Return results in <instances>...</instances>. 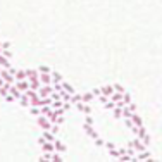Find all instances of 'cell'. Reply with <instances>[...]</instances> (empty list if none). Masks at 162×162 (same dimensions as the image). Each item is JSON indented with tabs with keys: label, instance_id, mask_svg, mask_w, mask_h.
I'll return each mask as SVG.
<instances>
[{
	"label": "cell",
	"instance_id": "cell-1",
	"mask_svg": "<svg viewBox=\"0 0 162 162\" xmlns=\"http://www.w3.org/2000/svg\"><path fill=\"white\" fill-rule=\"evenodd\" d=\"M36 117H38L36 123H38V126L41 128V129H50V128H52V123H50V119H48L47 116L40 114V116H36Z\"/></svg>",
	"mask_w": 162,
	"mask_h": 162
},
{
	"label": "cell",
	"instance_id": "cell-2",
	"mask_svg": "<svg viewBox=\"0 0 162 162\" xmlns=\"http://www.w3.org/2000/svg\"><path fill=\"white\" fill-rule=\"evenodd\" d=\"M128 147H133V148L136 150V154H140V152L147 150V145H145L143 142H140V138H135L133 142H129V143H128Z\"/></svg>",
	"mask_w": 162,
	"mask_h": 162
},
{
	"label": "cell",
	"instance_id": "cell-3",
	"mask_svg": "<svg viewBox=\"0 0 162 162\" xmlns=\"http://www.w3.org/2000/svg\"><path fill=\"white\" fill-rule=\"evenodd\" d=\"M54 91V86L52 85H41L38 88V97H50V93Z\"/></svg>",
	"mask_w": 162,
	"mask_h": 162
},
{
	"label": "cell",
	"instance_id": "cell-4",
	"mask_svg": "<svg viewBox=\"0 0 162 162\" xmlns=\"http://www.w3.org/2000/svg\"><path fill=\"white\" fill-rule=\"evenodd\" d=\"M0 78H2L5 83H11V85H12V83H16L14 74H11V72H9V69H2V71H0Z\"/></svg>",
	"mask_w": 162,
	"mask_h": 162
},
{
	"label": "cell",
	"instance_id": "cell-5",
	"mask_svg": "<svg viewBox=\"0 0 162 162\" xmlns=\"http://www.w3.org/2000/svg\"><path fill=\"white\" fill-rule=\"evenodd\" d=\"M14 85H16V88H18L19 91H26L28 88H29V81H28V78H26V79H19V81H16Z\"/></svg>",
	"mask_w": 162,
	"mask_h": 162
},
{
	"label": "cell",
	"instance_id": "cell-6",
	"mask_svg": "<svg viewBox=\"0 0 162 162\" xmlns=\"http://www.w3.org/2000/svg\"><path fill=\"white\" fill-rule=\"evenodd\" d=\"M76 109H78L79 112H85V114H91V107H90V105H86L85 102H76Z\"/></svg>",
	"mask_w": 162,
	"mask_h": 162
},
{
	"label": "cell",
	"instance_id": "cell-7",
	"mask_svg": "<svg viewBox=\"0 0 162 162\" xmlns=\"http://www.w3.org/2000/svg\"><path fill=\"white\" fill-rule=\"evenodd\" d=\"M29 81V88L31 90H35V91H38V88L41 86V81H40V78L36 76V78H31V79H28Z\"/></svg>",
	"mask_w": 162,
	"mask_h": 162
},
{
	"label": "cell",
	"instance_id": "cell-8",
	"mask_svg": "<svg viewBox=\"0 0 162 162\" xmlns=\"http://www.w3.org/2000/svg\"><path fill=\"white\" fill-rule=\"evenodd\" d=\"M38 78H40L41 85H52V74H43V72H40Z\"/></svg>",
	"mask_w": 162,
	"mask_h": 162
},
{
	"label": "cell",
	"instance_id": "cell-9",
	"mask_svg": "<svg viewBox=\"0 0 162 162\" xmlns=\"http://www.w3.org/2000/svg\"><path fill=\"white\" fill-rule=\"evenodd\" d=\"M9 93H11V95H12V97H14L16 100H19V98L22 97V91H19L18 88H16V85H12V86H11V90H9Z\"/></svg>",
	"mask_w": 162,
	"mask_h": 162
},
{
	"label": "cell",
	"instance_id": "cell-10",
	"mask_svg": "<svg viewBox=\"0 0 162 162\" xmlns=\"http://www.w3.org/2000/svg\"><path fill=\"white\" fill-rule=\"evenodd\" d=\"M100 90H102V95H105V97H109V98H110V95L116 91V90H114V86H110V85H107V86H102Z\"/></svg>",
	"mask_w": 162,
	"mask_h": 162
},
{
	"label": "cell",
	"instance_id": "cell-11",
	"mask_svg": "<svg viewBox=\"0 0 162 162\" xmlns=\"http://www.w3.org/2000/svg\"><path fill=\"white\" fill-rule=\"evenodd\" d=\"M131 121H133V124H135V126H143V121H142V117H140L136 112H133V116H131Z\"/></svg>",
	"mask_w": 162,
	"mask_h": 162
},
{
	"label": "cell",
	"instance_id": "cell-12",
	"mask_svg": "<svg viewBox=\"0 0 162 162\" xmlns=\"http://www.w3.org/2000/svg\"><path fill=\"white\" fill-rule=\"evenodd\" d=\"M41 148H43V152H55L52 142H43V143H41Z\"/></svg>",
	"mask_w": 162,
	"mask_h": 162
},
{
	"label": "cell",
	"instance_id": "cell-13",
	"mask_svg": "<svg viewBox=\"0 0 162 162\" xmlns=\"http://www.w3.org/2000/svg\"><path fill=\"white\" fill-rule=\"evenodd\" d=\"M93 98H95L93 91H90V93H83V95H81V102H85V104H88V102H91Z\"/></svg>",
	"mask_w": 162,
	"mask_h": 162
},
{
	"label": "cell",
	"instance_id": "cell-14",
	"mask_svg": "<svg viewBox=\"0 0 162 162\" xmlns=\"http://www.w3.org/2000/svg\"><path fill=\"white\" fill-rule=\"evenodd\" d=\"M14 79H16V81H19V79H26V71L16 69V72H14Z\"/></svg>",
	"mask_w": 162,
	"mask_h": 162
},
{
	"label": "cell",
	"instance_id": "cell-15",
	"mask_svg": "<svg viewBox=\"0 0 162 162\" xmlns=\"http://www.w3.org/2000/svg\"><path fill=\"white\" fill-rule=\"evenodd\" d=\"M54 148H55V150H57V152H59V154H62V152H66V147H64V145L60 143L59 140H54Z\"/></svg>",
	"mask_w": 162,
	"mask_h": 162
},
{
	"label": "cell",
	"instance_id": "cell-16",
	"mask_svg": "<svg viewBox=\"0 0 162 162\" xmlns=\"http://www.w3.org/2000/svg\"><path fill=\"white\" fill-rule=\"evenodd\" d=\"M50 74H52V83H60V81H62V76H60L59 72L52 71Z\"/></svg>",
	"mask_w": 162,
	"mask_h": 162
},
{
	"label": "cell",
	"instance_id": "cell-17",
	"mask_svg": "<svg viewBox=\"0 0 162 162\" xmlns=\"http://www.w3.org/2000/svg\"><path fill=\"white\" fill-rule=\"evenodd\" d=\"M60 85H62V88H64V90H66V91H69L71 95H74V93H76V91H74V88H72L71 85H67L66 81H60Z\"/></svg>",
	"mask_w": 162,
	"mask_h": 162
},
{
	"label": "cell",
	"instance_id": "cell-18",
	"mask_svg": "<svg viewBox=\"0 0 162 162\" xmlns=\"http://www.w3.org/2000/svg\"><path fill=\"white\" fill-rule=\"evenodd\" d=\"M133 116V110L129 109V105H124L123 107V117H131Z\"/></svg>",
	"mask_w": 162,
	"mask_h": 162
},
{
	"label": "cell",
	"instance_id": "cell-19",
	"mask_svg": "<svg viewBox=\"0 0 162 162\" xmlns=\"http://www.w3.org/2000/svg\"><path fill=\"white\" fill-rule=\"evenodd\" d=\"M36 76H38V69H29V71H26V78H28V79L36 78Z\"/></svg>",
	"mask_w": 162,
	"mask_h": 162
},
{
	"label": "cell",
	"instance_id": "cell-20",
	"mask_svg": "<svg viewBox=\"0 0 162 162\" xmlns=\"http://www.w3.org/2000/svg\"><path fill=\"white\" fill-rule=\"evenodd\" d=\"M114 107H116V102H112L110 98H109L107 102H104V109H107V110H112Z\"/></svg>",
	"mask_w": 162,
	"mask_h": 162
},
{
	"label": "cell",
	"instance_id": "cell-21",
	"mask_svg": "<svg viewBox=\"0 0 162 162\" xmlns=\"http://www.w3.org/2000/svg\"><path fill=\"white\" fill-rule=\"evenodd\" d=\"M40 72H43V74H50L52 69H50V67H47V66H40V67H38V74H40Z\"/></svg>",
	"mask_w": 162,
	"mask_h": 162
},
{
	"label": "cell",
	"instance_id": "cell-22",
	"mask_svg": "<svg viewBox=\"0 0 162 162\" xmlns=\"http://www.w3.org/2000/svg\"><path fill=\"white\" fill-rule=\"evenodd\" d=\"M123 102H124V104H131V97H129V95H128L126 91H124V93H123Z\"/></svg>",
	"mask_w": 162,
	"mask_h": 162
},
{
	"label": "cell",
	"instance_id": "cell-23",
	"mask_svg": "<svg viewBox=\"0 0 162 162\" xmlns=\"http://www.w3.org/2000/svg\"><path fill=\"white\" fill-rule=\"evenodd\" d=\"M52 161H54V162H62V157H60V155H57L55 152H52Z\"/></svg>",
	"mask_w": 162,
	"mask_h": 162
},
{
	"label": "cell",
	"instance_id": "cell-24",
	"mask_svg": "<svg viewBox=\"0 0 162 162\" xmlns=\"http://www.w3.org/2000/svg\"><path fill=\"white\" fill-rule=\"evenodd\" d=\"M31 114H33V116H40V107L31 105Z\"/></svg>",
	"mask_w": 162,
	"mask_h": 162
},
{
	"label": "cell",
	"instance_id": "cell-25",
	"mask_svg": "<svg viewBox=\"0 0 162 162\" xmlns=\"http://www.w3.org/2000/svg\"><path fill=\"white\" fill-rule=\"evenodd\" d=\"M2 55H4V57H5V59H11V52H9V50H7V48H2Z\"/></svg>",
	"mask_w": 162,
	"mask_h": 162
},
{
	"label": "cell",
	"instance_id": "cell-26",
	"mask_svg": "<svg viewBox=\"0 0 162 162\" xmlns=\"http://www.w3.org/2000/svg\"><path fill=\"white\" fill-rule=\"evenodd\" d=\"M114 90H116V91H119V93H124V88H123L121 85H114Z\"/></svg>",
	"mask_w": 162,
	"mask_h": 162
},
{
	"label": "cell",
	"instance_id": "cell-27",
	"mask_svg": "<svg viewBox=\"0 0 162 162\" xmlns=\"http://www.w3.org/2000/svg\"><path fill=\"white\" fill-rule=\"evenodd\" d=\"M4 98H5V100H7V102H14V100H16V98H14V97H12V95H11V93H7V95H5V97H4Z\"/></svg>",
	"mask_w": 162,
	"mask_h": 162
},
{
	"label": "cell",
	"instance_id": "cell-28",
	"mask_svg": "<svg viewBox=\"0 0 162 162\" xmlns=\"http://www.w3.org/2000/svg\"><path fill=\"white\" fill-rule=\"evenodd\" d=\"M2 48H9V41H2Z\"/></svg>",
	"mask_w": 162,
	"mask_h": 162
},
{
	"label": "cell",
	"instance_id": "cell-29",
	"mask_svg": "<svg viewBox=\"0 0 162 162\" xmlns=\"http://www.w3.org/2000/svg\"><path fill=\"white\" fill-rule=\"evenodd\" d=\"M128 105H129V109H131V110H133V112H136V107H135V105H133V104H128Z\"/></svg>",
	"mask_w": 162,
	"mask_h": 162
},
{
	"label": "cell",
	"instance_id": "cell-30",
	"mask_svg": "<svg viewBox=\"0 0 162 162\" xmlns=\"http://www.w3.org/2000/svg\"><path fill=\"white\" fill-rule=\"evenodd\" d=\"M0 52H2V41H0Z\"/></svg>",
	"mask_w": 162,
	"mask_h": 162
}]
</instances>
